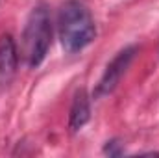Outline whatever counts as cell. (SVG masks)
<instances>
[{
	"label": "cell",
	"mask_w": 159,
	"mask_h": 158,
	"mask_svg": "<svg viewBox=\"0 0 159 158\" xmlns=\"http://www.w3.org/2000/svg\"><path fill=\"white\" fill-rule=\"evenodd\" d=\"M57 22L61 45L69 54L83 50L96 37V24L93 15L78 0H69L61 6Z\"/></svg>",
	"instance_id": "obj_1"
},
{
	"label": "cell",
	"mask_w": 159,
	"mask_h": 158,
	"mask_svg": "<svg viewBox=\"0 0 159 158\" xmlns=\"http://www.w3.org/2000/svg\"><path fill=\"white\" fill-rule=\"evenodd\" d=\"M50 43H52L50 11L44 4H37L30 11L22 32V56L28 67H39L44 62Z\"/></svg>",
	"instance_id": "obj_2"
},
{
	"label": "cell",
	"mask_w": 159,
	"mask_h": 158,
	"mask_svg": "<svg viewBox=\"0 0 159 158\" xmlns=\"http://www.w3.org/2000/svg\"><path fill=\"white\" fill-rule=\"evenodd\" d=\"M135 52H137L135 47H126V48H122L119 54L107 63V67H106L102 78H100L96 89H94V97H98V99H100V97H106V95H109V93L119 86L120 78L124 77V73L128 71L129 63H131L133 58H135Z\"/></svg>",
	"instance_id": "obj_3"
},
{
	"label": "cell",
	"mask_w": 159,
	"mask_h": 158,
	"mask_svg": "<svg viewBox=\"0 0 159 158\" xmlns=\"http://www.w3.org/2000/svg\"><path fill=\"white\" fill-rule=\"evenodd\" d=\"M17 63H19L17 45L9 34H4L0 37V86L11 82L17 73Z\"/></svg>",
	"instance_id": "obj_4"
},
{
	"label": "cell",
	"mask_w": 159,
	"mask_h": 158,
	"mask_svg": "<svg viewBox=\"0 0 159 158\" xmlns=\"http://www.w3.org/2000/svg\"><path fill=\"white\" fill-rule=\"evenodd\" d=\"M91 119V101L85 89H80L74 95L72 106H70V116H69V126L76 132L87 125Z\"/></svg>",
	"instance_id": "obj_5"
},
{
	"label": "cell",
	"mask_w": 159,
	"mask_h": 158,
	"mask_svg": "<svg viewBox=\"0 0 159 158\" xmlns=\"http://www.w3.org/2000/svg\"><path fill=\"white\" fill-rule=\"evenodd\" d=\"M104 153L109 155V156H120V155H122V147H120V143L117 141V140H111V141L106 143Z\"/></svg>",
	"instance_id": "obj_6"
}]
</instances>
